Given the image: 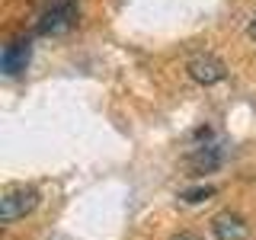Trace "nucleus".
Listing matches in <instances>:
<instances>
[{
	"label": "nucleus",
	"mask_w": 256,
	"mask_h": 240,
	"mask_svg": "<svg viewBox=\"0 0 256 240\" xmlns=\"http://www.w3.org/2000/svg\"><path fill=\"white\" fill-rule=\"evenodd\" d=\"M224 154H228V141H221L212 128H198L196 132V141L189 144V166L196 173H212L224 164Z\"/></svg>",
	"instance_id": "f257e3e1"
},
{
	"label": "nucleus",
	"mask_w": 256,
	"mask_h": 240,
	"mask_svg": "<svg viewBox=\"0 0 256 240\" xmlns=\"http://www.w3.org/2000/svg\"><path fill=\"white\" fill-rule=\"evenodd\" d=\"M77 20V0H38L36 32L42 36H61Z\"/></svg>",
	"instance_id": "f03ea898"
},
{
	"label": "nucleus",
	"mask_w": 256,
	"mask_h": 240,
	"mask_svg": "<svg viewBox=\"0 0 256 240\" xmlns=\"http://www.w3.org/2000/svg\"><path fill=\"white\" fill-rule=\"evenodd\" d=\"M36 205H38V189L36 186H26V182L6 186L4 196H0V221L13 224L16 218H26Z\"/></svg>",
	"instance_id": "7ed1b4c3"
},
{
	"label": "nucleus",
	"mask_w": 256,
	"mask_h": 240,
	"mask_svg": "<svg viewBox=\"0 0 256 240\" xmlns=\"http://www.w3.org/2000/svg\"><path fill=\"white\" fill-rule=\"evenodd\" d=\"M29 58H32V42H29L26 36L13 38V42L4 48V58H0V64H4V74L6 77L22 74V70H26V64H29Z\"/></svg>",
	"instance_id": "20e7f679"
},
{
	"label": "nucleus",
	"mask_w": 256,
	"mask_h": 240,
	"mask_svg": "<svg viewBox=\"0 0 256 240\" xmlns=\"http://www.w3.org/2000/svg\"><path fill=\"white\" fill-rule=\"evenodd\" d=\"M224 74H228V68L214 54H196L189 61V77L196 84H218V80H224Z\"/></svg>",
	"instance_id": "39448f33"
},
{
	"label": "nucleus",
	"mask_w": 256,
	"mask_h": 240,
	"mask_svg": "<svg viewBox=\"0 0 256 240\" xmlns=\"http://www.w3.org/2000/svg\"><path fill=\"white\" fill-rule=\"evenodd\" d=\"M212 230L218 240H246V224L240 214H230V212H221L218 218L212 221Z\"/></svg>",
	"instance_id": "423d86ee"
},
{
	"label": "nucleus",
	"mask_w": 256,
	"mask_h": 240,
	"mask_svg": "<svg viewBox=\"0 0 256 240\" xmlns=\"http://www.w3.org/2000/svg\"><path fill=\"white\" fill-rule=\"evenodd\" d=\"M208 196H214V186H196V189H186L182 192V202H189V205H196V202H205Z\"/></svg>",
	"instance_id": "0eeeda50"
},
{
	"label": "nucleus",
	"mask_w": 256,
	"mask_h": 240,
	"mask_svg": "<svg viewBox=\"0 0 256 240\" xmlns=\"http://www.w3.org/2000/svg\"><path fill=\"white\" fill-rule=\"evenodd\" d=\"M170 240H198L196 234H176V237H170Z\"/></svg>",
	"instance_id": "6e6552de"
},
{
	"label": "nucleus",
	"mask_w": 256,
	"mask_h": 240,
	"mask_svg": "<svg viewBox=\"0 0 256 240\" xmlns=\"http://www.w3.org/2000/svg\"><path fill=\"white\" fill-rule=\"evenodd\" d=\"M250 36H253V42H256V16H253V22H250Z\"/></svg>",
	"instance_id": "1a4fd4ad"
}]
</instances>
